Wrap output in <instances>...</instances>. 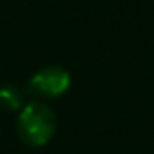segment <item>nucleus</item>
<instances>
[{
	"instance_id": "f257e3e1",
	"label": "nucleus",
	"mask_w": 154,
	"mask_h": 154,
	"mask_svg": "<svg viewBox=\"0 0 154 154\" xmlns=\"http://www.w3.org/2000/svg\"><path fill=\"white\" fill-rule=\"evenodd\" d=\"M56 132V116L44 102H29L18 116V136L29 147H44Z\"/></svg>"
},
{
	"instance_id": "f03ea898",
	"label": "nucleus",
	"mask_w": 154,
	"mask_h": 154,
	"mask_svg": "<svg viewBox=\"0 0 154 154\" xmlns=\"http://www.w3.org/2000/svg\"><path fill=\"white\" fill-rule=\"evenodd\" d=\"M71 85V76L63 67L47 65L36 71L29 80V91L40 98H58L67 93Z\"/></svg>"
},
{
	"instance_id": "7ed1b4c3",
	"label": "nucleus",
	"mask_w": 154,
	"mask_h": 154,
	"mask_svg": "<svg viewBox=\"0 0 154 154\" xmlns=\"http://www.w3.org/2000/svg\"><path fill=\"white\" fill-rule=\"evenodd\" d=\"M22 103H24V96L20 89H17L15 85L0 87V107L4 111H18L22 109Z\"/></svg>"
}]
</instances>
